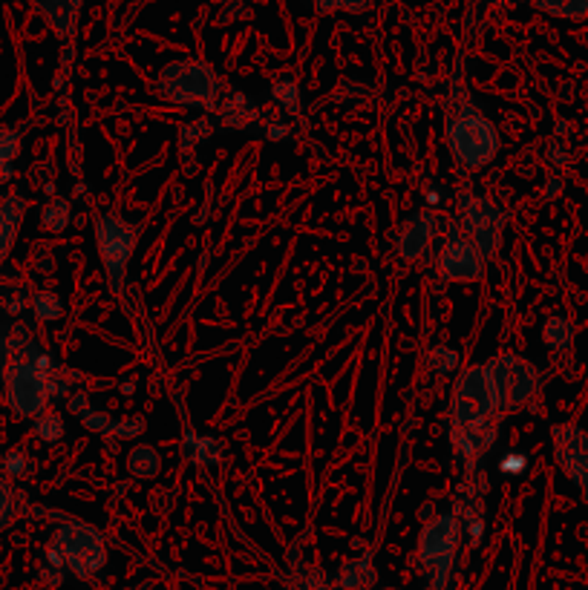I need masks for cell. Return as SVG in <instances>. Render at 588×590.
Masks as SVG:
<instances>
[{"label": "cell", "instance_id": "obj_24", "mask_svg": "<svg viewBox=\"0 0 588 590\" xmlns=\"http://www.w3.org/2000/svg\"><path fill=\"white\" fill-rule=\"evenodd\" d=\"M427 366H430V372L433 375H439V378H447V375H456L459 372V366H462V358H459V351L453 349V346H433L427 351Z\"/></svg>", "mask_w": 588, "mask_h": 590}, {"label": "cell", "instance_id": "obj_17", "mask_svg": "<svg viewBox=\"0 0 588 590\" xmlns=\"http://www.w3.org/2000/svg\"><path fill=\"white\" fill-rule=\"evenodd\" d=\"M81 4L84 0H35V6L44 12V18L49 21V26H53L61 38L75 35Z\"/></svg>", "mask_w": 588, "mask_h": 590}, {"label": "cell", "instance_id": "obj_29", "mask_svg": "<svg viewBox=\"0 0 588 590\" xmlns=\"http://www.w3.org/2000/svg\"><path fill=\"white\" fill-rule=\"evenodd\" d=\"M145 429H147V420L142 415H127V418L113 420L110 435L119 438V441H136V438L145 435Z\"/></svg>", "mask_w": 588, "mask_h": 590}, {"label": "cell", "instance_id": "obj_11", "mask_svg": "<svg viewBox=\"0 0 588 590\" xmlns=\"http://www.w3.org/2000/svg\"><path fill=\"white\" fill-rule=\"evenodd\" d=\"M487 260L479 254V248L453 225L447 240L435 257V271L444 282H479L484 277Z\"/></svg>", "mask_w": 588, "mask_h": 590}, {"label": "cell", "instance_id": "obj_4", "mask_svg": "<svg viewBox=\"0 0 588 590\" xmlns=\"http://www.w3.org/2000/svg\"><path fill=\"white\" fill-rule=\"evenodd\" d=\"M156 90L167 101H174V104L199 113H216L223 98L220 75L214 73V66L208 61H199V58L171 61L159 73Z\"/></svg>", "mask_w": 588, "mask_h": 590}, {"label": "cell", "instance_id": "obj_39", "mask_svg": "<svg viewBox=\"0 0 588 590\" xmlns=\"http://www.w3.org/2000/svg\"><path fill=\"white\" fill-rule=\"evenodd\" d=\"M548 182H551V184H545V196H548V199H553V196H557V193L563 191V179L553 176V179H548Z\"/></svg>", "mask_w": 588, "mask_h": 590}, {"label": "cell", "instance_id": "obj_36", "mask_svg": "<svg viewBox=\"0 0 588 590\" xmlns=\"http://www.w3.org/2000/svg\"><path fill=\"white\" fill-rule=\"evenodd\" d=\"M90 392L87 389H75L70 398H66V412H73V415H84V412H90Z\"/></svg>", "mask_w": 588, "mask_h": 590}, {"label": "cell", "instance_id": "obj_41", "mask_svg": "<svg viewBox=\"0 0 588 590\" xmlns=\"http://www.w3.org/2000/svg\"><path fill=\"white\" fill-rule=\"evenodd\" d=\"M12 173H15V171H12V164H6V167H0V184H6V182L12 179Z\"/></svg>", "mask_w": 588, "mask_h": 590}, {"label": "cell", "instance_id": "obj_20", "mask_svg": "<svg viewBox=\"0 0 588 590\" xmlns=\"http://www.w3.org/2000/svg\"><path fill=\"white\" fill-rule=\"evenodd\" d=\"M574 323H571L568 317L563 314H553L545 320V326H543V343L551 349V351H565L571 349V343H574Z\"/></svg>", "mask_w": 588, "mask_h": 590}, {"label": "cell", "instance_id": "obj_12", "mask_svg": "<svg viewBox=\"0 0 588 590\" xmlns=\"http://www.w3.org/2000/svg\"><path fill=\"white\" fill-rule=\"evenodd\" d=\"M493 444H496V420L450 424V449L464 469H476Z\"/></svg>", "mask_w": 588, "mask_h": 590}, {"label": "cell", "instance_id": "obj_16", "mask_svg": "<svg viewBox=\"0 0 588 590\" xmlns=\"http://www.w3.org/2000/svg\"><path fill=\"white\" fill-rule=\"evenodd\" d=\"M216 113H220V122L228 130H245L248 124H254L260 118V110L254 107V101H251L248 95H243V93H237V90H225L223 93Z\"/></svg>", "mask_w": 588, "mask_h": 590}, {"label": "cell", "instance_id": "obj_27", "mask_svg": "<svg viewBox=\"0 0 588 590\" xmlns=\"http://www.w3.org/2000/svg\"><path fill=\"white\" fill-rule=\"evenodd\" d=\"M536 6L553 15V18H565V21L588 18V0H536Z\"/></svg>", "mask_w": 588, "mask_h": 590}, {"label": "cell", "instance_id": "obj_26", "mask_svg": "<svg viewBox=\"0 0 588 590\" xmlns=\"http://www.w3.org/2000/svg\"><path fill=\"white\" fill-rule=\"evenodd\" d=\"M29 306L41 323H55V320L64 317V300L55 291H35L29 300Z\"/></svg>", "mask_w": 588, "mask_h": 590}, {"label": "cell", "instance_id": "obj_7", "mask_svg": "<svg viewBox=\"0 0 588 590\" xmlns=\"http://www.w3.org/2000/svg\"><path fill=\"white\" fill-rule=\"evenodd\" d=\"M142 228L136 222H130L122 213H102L95 219V248H98V260H102L105 277L113 294L125 291L127 282V268L133 260V251L139 245Z\"/></svg>", "mask_w": 588, "mask_h": 590}, {"label": "cell", "instance_id": "obj_35", "mask_svg": "<svg viewBox=\"0 0 588 590\" xmlns=\"http://www.w3.org/2000/svg\"><path fill=\"white\" fill-rule=\"evenodd\" d=\"M81 427L93 432V435H110V427H113V418L102 409H90V412H84L81 418Z\"/></svg>", "mask_w": 588, "mask_h": 590}, {"label": "cell", "instance_id": "obj_40", "mask_svg": "<svg viewBox=\"0 0 588 590\" xmlns=\"http://www.w3.org/2000/svg\"><path fill=\"white\" fill-rule=\"evenodd\" d=\"M6 363H9V354L4 349V343H0V380H4V372H6Z\"/></svg>", "mask_w": 588, "mask_h": 590}, {"label": "cell", "instance_id": "obj_34", "mask_svg": "<svg viewBox=\"0 0 588 590\" xmlns=\"http://www.w3.org/2000/svg\"><path fill=\"white\" fill-rule=\"evenodd\" d=\"M260 122H263V136L268 142H283L292 136V124L280 115H260Z\"/></svg>", "mask_w": 588, "mask_h": 590}, {"label": "cell", "instance_id": "obj_13", "mask_svg": "<svg viewBox=\"0 0 588 590\" xmlns=\"http://www.w3.org/2000/svg\"><path fill=\"white\" fill-rule=\"evenodd\" d=\"M435 233H439V219H435L433 213H427V211L413 213L404 222V228L398 231V240H395L398 257L407 260V262L422 260L430 251Z\"/></svg>", "mask_w": 588, "mask_h": 590}, {"label": "cell", "instance_id": "obj_37", "mask_svg": "<svg viewBox=\"0 0 588 590\" xmlns=\"http://www.w3.org/2000/svg\"><path fill=\"white\" fill-rule=\"evenodd\" d=\"M525 467H528V455H523V452H508L505 458L499 461L502 472H519V469H525Z\"/></svg>", "mask_w": 588, "mask_h": 590}, {"label": "cell", "instance_id": "obj_32", "mask_svg": "<svg viewBox=\"0 0 588 590\" xmlns=\"http://www.w3.org/2000/svg\"><path fill=\"white\" fill-rule=\"evenodd\" d=\"M21 156V133L15 127H0V167Z\"/></svg>", "mask_w": 588, "mask_h": 590}, {"label": "cell", "instance_id": "obj_9", "mask_svg": "<svg viewBox=\"0 0 588 590\" xmlns=\"http://www.w3.org/2000/svg\"><path fill=\"white\" fill-rule=\"evenodd\" d=\"M496 398L484 366H467L459 372L450 395V424H470V420H496Z\"/></svg>", "mask_w": 588, "mask_h": 590}, {"label": "cell", "instance_id": "obj_21", "mask_svg": "<svg viewBox=\"0 0 588 590\" xmlns=\"http://www.w3.org/2000/svg\"><path fill=\"white\" fill-rule=\"evenodd\" d=\"M211 136H214V122L208 115H199V118H194V122H188L179 130L176 147H179V153H194V150L203 142H208Z\"/></svg>", "mask_w": 588, "mask_h": 590}, {"label": "cell", "instance_id": "obj_14", "mask_svg": "<svg viewBox=\"0 0 588 590\" xmlns=\"http://www.w3.org/2000/svg\"><path fill=\"white\" fill-rule=\"evenodd\" d=\"M24 216H26V199L24 196H18V193L0 196V265L9 260L15 242H18Z\"/></svg>", "mask_w": 588, "mask_h": 590}, {"label": "cell", "instance_id": "obj_18", "mask_svg": "<svg viewBox=\"0 0 588 590\" xmlns=\"http://www.w3.org/2000/svg\"><path fill=\"white\" fill-rule=\"evenodd\" d=\"M182 455L194 467H216L223 461V444L214 435H199L188 429L182 435Z\"/></svg>", "mask_w": 588, "mask_h": 590}, {"label": "cell", "instance_id": "obj_42", "mask_svg": "<svg viewBox=\"0 0 588 590\" xmlns=\"http://www.w3.org/2000/svg\"><path fill=\"white\" fill-rule=\"evenodd\" d=\"M386 590H401V587H386Z\"/></svg>", "mask_w": 588, "mask_h": 590}, {"label": "cell", "instance_id": "obj_38", "mask_svg": "<svg viewBox=\"0 0 588 590\" xmlns=\"http://www.w3.org/2000/svg\"><path fill=\"white\" fill-rule=\"evenodd\" d=\"M545 156H548V162H551L553 167H563V164H568V150H565L560 142H551V144H548V150H545Z\"/></svg>", "mask_w": 588, "mask_h": 590}, {"label": "cell", "instance_id": "obj_1", "mask_svg": "<svg viewBox=\"0 0 588 590\" xmlns=\"http://www.w3.org/2000/svg\"><path fill=\"white\" fill-rule=\"evenodd\" d=\"M9 354L6 372H4V395L9 409L18 418H32L46 412L49 407V378L58 369V363L49 358L44 349H38L35 337L26 326H15L6 340H0Z\"/></svg>", "mask_w": 588, "mask_h": 590}, {"label": "cell", "instance_id": "obj_28", "mask_svg": "<svg viewBox=\"0 0 588 590\" xmlns=\"http://www.w3.org/2000/svg\"><path fill=\"white\" fill-rule=\"evenodd\" d=\"M32 429H35L38 441H44V444H58L61 438L66 435L64 418L58 412H53V409H46L44 415H38L35 420H32Z\"/></svg>", "mask_w": 588, "mask_h": 590}, {"label": "cell", "instance_id": "obj_2", "mask_svg": "<svg viewBox=\"0 0 588 590\" xmlns=\"http://www.w3.org/2000/svg\"><path fill=\"white\" fill-rule=\"evenodd\" d=\"M444 139L453 159H456L467 171H482L499 156V130L487 118L470 95L462 90L453 93L447 115H444Z\"/></svg>", "mask_w": 588, "mask_h": 590}, {"label": "cell", "instance_id": "obj_22", "mask_svg": "<svg viewBox=\"0 0 588 590\" xmlns=\"http://www.w3.org/2000/svg\"><path fill=\"white\" fill-rule=\"evenodd\" d=\"M73 222V205L66 199H49L41 211V225L49 233H64Z\"/></svg>", "mask_w": 588, "mask_h": 590}, {"label": "cell", "instance_id": "obj_30", "mask_svg": "<svg viewBox=\"0 0 588 590\" xmlns=\"http://www.w3.org/2000/svg\"><path fill=\"white\" fill-rule=\"evenodd\" d=\"M15 516H18V493L6 478H0V533L12 525Z\"/></svg>", "mask_w": 588, "mask_h": 590}, {"label": "cell", "instance_id": "obj_23", "mask_svg": "<svg viewBox=\"0 0 588 590\" xmlns=\"http://www.w3.org/2000/svg\"><path fill=\"white\" fill-rule=\"evenodd\" d=\"M272 101L285 115H300L304 101H300V87L294 78H277L272 84Z\"/></svg>", "mask_w": 588, "mask_h": 590}, {"label": "cell", "instance_id": "obj_33", "mask_svg": "<svg viewBox=\"0 0 588 590\" xmlns=\"http://www.w3.org/2000/svg\"><path fill=\"white\" fill-rule=\"evenodd\" d=\"M373 0H314V9L321 15H329V12H366Z\"/></svg>", "mask_w": 588, "mask_h": 590}, {"label": "cell", "instance_id": "obj_3", "mask_svg": "<svg viewBox=\"0 0 588 590\" xmlns=\"http://www.w3.org/2000/svg\"><path fill=\"white\" fill-rule=\"evenodd\" d=\"M107 559H110V550L105 542V533L81 518L61 521L53 542L44 550V565L58 567L64 573L70 570L73 576L84 582L95 579L107 567Z\"/></svg>", "mask_w": 588, "mask_h": 590}, {"label": "cell", "instance_id": "obj_25", "mask_svg": "<svg viewBox=\"0 0 588 590\" xmlns=\"http://www.w3.org/2000/svg\"><path fill=\"white\" fill-rule=\"evenodd\" d=\"M285 590H334V582L326 579L324 570L314 567H294L289 582H285Z\"/></svg>", "mask_w": 588, "mask_h": 590}, {"label": "cell", "instance_id": "obj_15", "mask_svg": "<svg viewBox=\"0 0 588 590\" xmlns=\"http://www.w3.org/2000/svg\"><path fill=\"white\" fill-rule=\"evenodd\" d=\"M375 582H378V570L369 550L361 556H352L334 573V587L338 590H369L375 587Z\"/></svg>", "mask_w": 588, "mask_h": 590}, {"label": "cell", "instance_id": "obj_19", "mask_svg": "<svg viewBox=\"0 0 588 590\" xmlns=\"http://www.w3.org/2000/svg\"><path fill=\"white\" fill-rule=\"evenodd\" d=\"M125 467H127V472L133 478L150 481L162 472V452L156 447H150V444H136L127 452Z\"/></svg>", "mask_w": 588, "mask_h": 590}, {"label": "cell", "instance_id": "obj_6", "mask_svg": "<svg viewBox=\"0 0 588 590\" xmlns=\"http://www.w3.org/2000/svg\"><path fill=\"white\" fill-rule=\"evenodd\" d=\"M484 366V375L491 380V389L496 398V415H513L540 395L543 375L528 358L519 354H496Z\"/></svg>", "mask_w": 588, "mask_h": 590}, {"label": "cell", "instance_id": "obj_8", "mask_svg": "<svg viewBox=\"0 0 588 590\" xmlns=\"http://www.w3.org/2000/svg\"><path fill=\"white\" fill-rule=\"evenodd\" d=\"M505 222H508V216L493 199L476 196V193L459 196V225L456 228L479 248V254L484 260L496 257V251L502 248Z\"/></svg>", "mask_w": 588, "mask_h": 590}, {"label": "cell", "instance_id": "obj_5", "mask_svg": "<svg viewBox=\"0 0 588 590\" xmlns=\"http://www.w3.org/2000/svg\"><path fill=\"white\" fill-rule=\"evenodd\" d=\"M462 525L459 518L450 513H442L430 518L418 536V567H422L427 590H447L453 579V565H456V553L462 545Z\"/></svg>", "mask_w": 588, "mask_h": 590}, {"label": "cell", "instance_id": "obj_10", "mask_svg": "<svg viewBox=\"0 0 588 590\" xmlns=\"http://www.w3.org/2000/svg\"><path fill=\"white\" fill-rule=\"evenodd\" d=\"M553 461L563 476L577 487L588 510V432L580 424H557L551 429Z\"/></svg>", "mask_w": 588, "mask_h": 590}, {"label": "cell", "instance_id": "obj_31", "mask_svg": "<svg viewBox=\"0 0 588 590\" xmlns=\"http://www.w3.org/2000/svg\"><path fill=\"white\" fill-rule=\"evenodd\" d=\"M0 467H4L6 472V478L12 481H21L26 472L32 469V458H29V452L26 449H9L4 455V461H0Z\"/></svg>", "mask_w": 588, "mask_h": 590}]
</instances>
